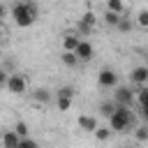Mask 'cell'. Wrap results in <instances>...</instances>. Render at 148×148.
<instances>
[{
    "label": "cell",
    "instance_id": "21",
    "mask_svg": "<svg viewBox=\"0 0 148 148\" xmlns=\"http://www.w3.org/2000/svg\"><path fill=\"white\" fill-rule=\"evenodd\" d=\"M136 25H139V28H148V9H141V12H139Z\"/></svg>",
    "mask_w": 148,
    "mask_h": 148
},
{
    "label": "cell",
    "instance_id": "20",
    "mask_svg": "<svg viewBox=\"0 0 148 148\" xmlns=\"http://www.w3.org/2000/svg\"><path fill=\"white\" fill-rule=\"evenodd\" d=\"M120 32H130L132 30V21L130 18H125V16H120V21H118V25H116Z\"/></svg>",
    "mask_w": 148,
    "mask_h": 148
},
{
    "label": "cell",
    "instance_id": "15",
    "mask_svg": "<svg viewBox=\"0 0 148 148\" xmlns=\"http://www.w3.org/2000/svg\"><path fill=\"white\" fill-rule=\"evenodd\" d=\"M74 95H76V90L72 86H62L60 90H56V97H69V99H74Z\"/></svg>",
    "mask_w": 148,
    "mask_h": 148
},
{
    "label": "cell",
    "instance_id": "22",
    "mask_svg": "<svg viewBox=\"0 0 148 148\" xmlns=\"http://www.w3.org/2000/svg\"><path fill=\"white\" fill-rule=\"evenodd\" d=\"M81 21H83L86 25H90V28H95V23H97V16H95L92 12H86V14L81 16Z\"/></svg>",
    "mask_w": 148,
    "mask_h": 148
},
{
    "label": "cell",
    "instance_id": "11",
    "mask_svg": "<svg viewBox=\"0 0 148 148\" xmlns=\"http://www.w3.org/2000/svg\"><path fill=\"white\" fill-rule=\"evenodd\" d=\"M60 60H62L67 67H76V65L81 62V60L76 58V53H74V51H62V53H60Z\"/></svg>",
    "mask_w": 148,
    "mask_h": 148
},
{
    "label": "cell",
    "instance_id": "25",
    "mask_svg": "<svg viewBox=\"0 0 148 148\" xmlns=\"http://www.w3.org/2000/svg\"><path fill=\"white\" fill-rule=\"evenodd\" d=\"M79 32H81V35H83V37H88V35H90V32H92V28H90V25H86V23H83V21H79Z\"/></svg>",
    "mask_w": 148,
    "mask_h": 148
},
{
    "label": "cell",
    "instance_id": "9",
    "mask_svg": "<svg viewBox=\"0 0 148 148\" xmlns=\"http://www.w3.org/2000/svg\"><path fill=\"white\" fill-rule=\"evenodd\" d=\"M79 127L83 130V132H95L97 130V118L95 116H79Z\"/></svg>",
    "mask_w": 148,
    "mask_h": 148
},
{
    "label": "cell",
    "instance_id": "31",
    "mask_svg": "<svg viewBox=\"0 0 148 148\" xmlns=\"http://www.w3.org/2000/svg\"><path fill=\"white\" fill-rule=\"evenodd\" d=\"M123 148H132V146H123Z\"/></svg>",
    "mask_w": 148,
    "mask_h": 148
},
{
    "label": "cell",
    "instance_id": "12",
    "mask_svg": "<svg viewBox=\"0 0 148 148\" xmlns=\"http://www.w3.org/2000/svg\"><path fill=\"white\" fill-rule=\"evenodd\" d=\"M32 97H35V102H39V104H46V102H51V90H49V88H37V90L32 92Z\"/></svg>",
    "mask_w": 148,
    "mask_h": 148
},
{
    "label": "cell",
    "instance_id": "14",
    "mask_svg": "<svg viewBox=\"0 0 148 148\" xmlns=\"http://www.w3.org/2000/svg\"><path fill=\"white\" fill-rule=\"evenodd\" d=\"M106 9L116 14H125V2L123 0H106Z\"/></svg>",
    "mask_w": 148,
    "mask_h": 148
},
{
    "label": "cell",
    "instance_id": "13",
    "mask_svg": "<svg viewBox=\"0 0 148 148\" xmlns=\"http://www.w3.org/2000/svg\"><path fill=\"white\" fill-rule=\"evenodd\" d=\"M116 106H118L116 102H111V99H104V102L99 104V113H102L104 118H109V116H111V113L116 111Z\"/></svg>",
    "mask_w": 148,
    "mask_h": 148
},
{
    "label": "cell",
    "instance_id": "23",
    "mask_svg": "<svg viewBox=\"0 0 148 148\" xmlns=\"http://www.w3.org/2000/svg\"><path fill=\"white\" fill-rule=\"evenodd\" d=\"M18 148H39V146H37V141H35V139H30V136H23V139L18 141Z\"/></svg>",
    "mask_w": 148,
    "mask_h": 148
},
{
    "label": "cell",
    "instance_id": "27",
    "mask_svg": "<svg viewBox=\"0 0 148 148\" xmlns=\"http://www.w3.org/2000/svg\"><path fill=\"white\" fill-rule=\"evenodd\" d=\"M5 83H7V72H5L2 67H0V88H2Z\"/></svg>",
    "mask_w": 148,
    "mask_h": 148
},
{
    "label": "cell",
    "instance_id": "17",
    "mask_svg": "<svg viewBox=\"0 0 148 148\" xmlns=\"http://www.w3.org/2000/svg\"><path fill=\"white\" fill-rule=\"evenodd\" d=\"M120 16H123V14H116V12H109V9H106L104 21H106L109 25H113V28H116V25H118V21H120Z\"/></svg>",
    "mask_w": 148,
    "mask_h": 148
},
{
    "label": "cell",
    "instance_id": "24",
    "mask_svg": "<svg viewBox=\"0 0 148 148\" xmlns=\"http://www.w3.org/2000/svg\"><path fill=\"white\" fill-rule=\"evenodd\" d=\"M134 136H136V141H148V127H136Z\"/></svg>",
    "mask_w": 148,
    "mask_h": 148
},
{
    "label": "cell",
    "instance_id": "6",
    "mask_svg": "<svg viewBox=\"0 0 148 148\" xmlns=\"http://www.w3.org/2000/svg\"><path fill=\"white\" fill-rule=\"evenodd\" d=\"M74 53H76V58H79L81 62H88V60L95 56V49H92V44H90V42L81 39V42H79V46L74 49Z\"/></svg>",
    "mask_w": 148,
    "mask_h": 148
},
{
    "label": "cell",
    "instance_id": "28",
    "mask_svg": "<svg viewBox=\"0 0 148 148\" xmlns=\"http://www.w3.org/2000/svg\"><path fill=\"white\" fill-rule=\"evenodd\" d=\"M141 116L148 118V102H141Z\"/></svg>",
    "mask_w": 148,
    "mask_h": 148
},
{
    "label": "cell",
    "instance_id": "5",
    "mask_svg": "<svg viewBox=\"0 0 148 148\" xmlns=\"http://www.w3.org/2000/svg\"><path fill=\"white\" fill-rule=\"evenodd\" d=\"M97 83H99L102 88H116L118 76H116V72H113V69L104 67V69H99V74H97Z\"/></svg>",
    "mask_w": 148,
    "mask_h": 148
},
{
    "label": "cell",
    "instance_id": "7",
    "mask_svg": "<svg viewBox=\"0 0 148 148\" xmlns=\"http://www.w3.org/2000/svg\"><path fill=\"white\" fill-rule=\"evenodd\" d=\"M130 79H132V83H136V86H148V67H146V65L134 67L132 74H130Z\"/></svg>",
    "mask_w": 148,
    "mask_h": 148
},
{
    "label": "cell",
    "instance_id": "29",
    "mask_svg": "<svg viewBox=\"0 0 148 148\" xmlns=\"http://www.w3.org/2000/svg\"><path fill=\"white\" fill-rule=\"evenodd\" d=\"M5 14H7V7H5V2L0 0V18H5Z\"/></svg>",
    "mask_w": 148,
    "mask_h": 148
},
{
    "label": "cell",
    "instance_id": "18",
    "mask_svg": "<svg viewBox=\"0 0 148 148\" xmlns=\"http://www.w3.org/2000/svg\"><path fill=\"white\" fill-rule=\"evenodd\" d=\"M72 102H74V99H69V97H56V106H58L60 111H69Z\"/></svg>",
    "mask_w": 148,
    "mask_h": 148
},
{
    "label": "cell",
    "instance_id": "10",
    "mask_svg": "<svg viewBox=\"0 0 148 148\" xmlns=\"http://www.w3.org/2000/svg\"><path fill=\"white\" fill-rule=\"evenodd\" d=\"M18 141H21V136L14 130H7L2 134V148H18Z\"/></svg>",
    "mask_w": 148,
    "mask_h": 148
},
{
    "label": "cell",
    "instance_id": "26",
    "mask_svg": "<svg viewBox=\"0 0 148 148\" xmlns=\"http://www.w3.org/2000/svg\"><path fill=\"white\" fill-rule=\"evenodd\" d=\"M139 102H148V86L139 88Z\"/></svg>",
    "mask_w": 148,
    "mask_h": 148
},
{
    "label": "cell",
    "instance_id": "19",
    "mask_svg": "<svg viewBox=\"0 0 148 148\" xmlns=\"http://www.w3.org/2000/svg\"><path fill=\"white\" fill-rule=\"evenodd\" d=\"M14 132H16V134H18V136H21V139H23V136H28V134H30V130H28V125H25V123H23V120H18V123H16V125H14Z\"/></svg>",
    "mask_w": 148,
    "mask_h": 148
},
{
    "label": "cell",
    "instance_id": "3",
    "mask_svg": "<svg viewBox=\"0 0 148 148\" xmlns=\"http://www.w3.org/2000/svg\"><path fill=\"white\" fill-rule=\"evenodd\" d=\"M5 88H7L9 92H14V95H25V90H28V81H25L23 74L12 72V74H7V83H5Z\"/></svg>",
    "mask_w": 148,
    "mask_h": 148
},
{
    "label": "cell",
    "instance_id": "16",
    "mask_svg": "<svg viewBox=\"0 0 148 148\" xmlns=\"http://www.w3.org/2000/svg\"><path fill=\"white\" fill-rule=\"evenodd\" d=\"M92 134L97 136V141H106V139L111 136V127H99V125H97V130H95Z\"/></svg>",
    "mask_w": 148,
    "mask_h": 148
},
{
    "label": "cell",
    "instance_id": "2",
    "mask_svg": "<svg viewBox=\"0 0 148 148\" xmlns=\"http://www.w3.org/2000/svg\"><path fill=\"white\" fill-rule=\"evenodd\" d=\"M134 118L130 113V106H116V111L109 116V127L111 132H127L132 127Z\"/></svg>",
    "mask_w": 148,
    "mask_h": 148
},
{
    "label": "cell",
    "instance_id": "30",
    "mask_svg": "<svg viewBox=\"0 0 148 148\" xmlns=\"http://www.w3.org/2000/svg\"><path fill=\"white\" fill-rule=\"evenodd\" d=\"M5 42V32H2V28H0V44Z\"/></svg>",
    "mask_w": 148,
    "mask_h": 148
},
{
    "label": "cell",
    "instance_id": "1",
    "mask_svg": "<svg viewBox=\"0 0 148 148\" xmlns=\"http://www.w3.org/2000/svg\"><path fill=\"white\" fill-rule=\"evenodd\" d=\"M12 18L18 28H30L35 21H37V7L30 2V0H21V2H14L12 7Z\"/></svg>",
    "mask_w": 148,
    "mask_h": 148
},
{
    "label": "cell",
    "instance_id": "4",
    "mask_svg": "<svg viewBox=\"0 0 148 148\" xmlns=\"http://www.w3.org/2000/svg\"><path fill=\"white\" fill-rule=\"evenodd\" d=\"M113 102L118 106H132L134 104V90H130L127 86H118L113 92Z\"/></svg>",
    "mask_w": 148,
    "mask_h": 148
},
{
    "label": "cell",
    "instance_id": "8",
    "mask_svg": "<svg viewBox=\"0 0 148 148\" xmlns=\"http://www.w3.org/2000/svg\"><path fill=\"white\" fill-rule=\"evenodd\" d=\"M79 42H81V37L76 32H65L62 35V51H74L79 46Z\"/></svg>",
    "mask_w": 148,
    "mask_h": 148
}]
</instances>
